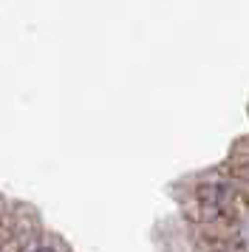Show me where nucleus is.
<instances>
[{
    "label": "nucleus",
    "instance_id": "f257e3e1",
    "mask_svg": "<svg viewBox=\"0 0 249 252\" xmlns=\"http://www.w3.org/2000/svg\"><path fill=\"white\" fill-rule=\"evenodd\" d=\"M26 252H54L51 247H45V244H34V247H29Z\"/></svg>",
    "mask_w": 249,
    "mask_h": 252
}]
</instances>
